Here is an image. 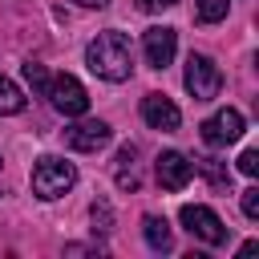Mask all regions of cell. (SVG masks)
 Listing matches in <instances>:
<instances>
[{
  "mask_svg": "<svg viewBox=\"0 0 259 259\" xmlns=\"http://www.w3.org/2000/svg\"><path fill=\"white\" fill-rule=\"evenodd\" d=\"M85 65L97 77H105V81H125L130 69H134V53H130L125 32H113V28L109 32H97L89 40V49H85Z\"/></svg>",
  "mask_w": 259,
  "mask_h": 259,
  "instance_id": "cell-1",
  "label": "cell"
},
{
  "mask_svg": "<svg viewBox=\"0 0 259 259\" xmlns=\"http://www.w3.org/2000/svg\"><path fill=\"white\" fill-rule=\"evenodd\" d=\"M73 182H77V170H73V162L57 158V154H45V158H36V166H32V194H36V198L53 202V198L69 194V190H73Z\"/></svg>",
  "mask_w": 259,
  "mask_h": 259,
  "instance_id": "cell-2",
  "label": "cell"
},
{
  "mask_svg": "<svg viewBox=\"0 0 259 259\" xmlns=\"http://www.w3.org/2000/svg\"><path fill=\"white\" fill-rule=\"evenodd\" d=\"M182 85H186V93H190L194 101H210V97H219V89H223V73H219V65H214L206 53H190V57H186V77H182Z\"/></svg>",
  "mask_w": 259,
  "mask_h": 259,
  "instance_id": "cell-3",
  "label": "cell"
},
{
  "mask_svg": "<svg viewBox=\"0 0 259 259\" xmlns=\"http://www.w3.org/2000/svg\"><path fill=\"white\" fill-rule=\"evenodd\" d=\"M178 223H182L194 239H202V243H210V247H223V243H227L223 219H219L210 206H202V202H186V206L178 210Z\"/></svg>",
  "mask_w": 259,
  "mask_h": 259,
  "instance_id": "cell-4",
  "label": "cell"
},
{
  "mask_svg": "<svg viewBox=\"0 0 259 259\" xmlns=\"http://www.w3.org/2000/svg\"><path fill=\"white\" fill-rule=\"evenodd\" d=\"M45 97H49V101H53V109H57V113H65V117H81V113L89 109V93H85V85H81L77 77H69V73L49 77Z\"/></svg>",
  "mask_w": 259,
  "mask_h": 259,
  "instance_id": "cell-5",
  "label": "cell"
},
{
  "mask_svg": "<svg viewBox=\"0 0 259 259\" xmlns=\"http://www.w3.org/2000/svg\"><path fill=\"white\" fill-rule=\"evenodd\" d=\"M239 138H243V113H239V109H219L214 117L202 121V142H206L210 150H227V146H235Z\"/></svg>",
  "mask_w": 259,
  "mask_h": 259,
  "instance_id": "cell-6",
  "label": "cell"
},
{
  "mask_svg": "<svg viewBox=\"0 0 259 259\" xmlns=\"http://www.w3.org/2000/svg\"><path fill=\"white\" fill-rule=\"evenodd\" d=\"M142 49H146V65L150 69H166L178 53V32L166 28V24H154L142 32Z\"/></svg>",
  "mask_w": 259,
  "mask_h": 259,
  "instance_id": "cell-7",
  "label": "cell"
},
{
  "mask_svg": "<svg viewBox=\"0 0 259 259\" xmlns=\"http://www.w3.org/2000/svg\"><path fill=\"white\" fill-rule=\"evenodd\" d=\"M142 117H146L150 130H162V134H174L178 121H182L178 105H174L166 93H146V97H142Z\"/></svg>",
  "mask_w": 259,
  "mask_h": 259,
  "instance_id": "cell-8",
  "label": "cell"
},
{
  "mask_svg": "<svg viewBox=\"0 0 259 259\" xmlns=\"http://www.w3.org/2000/svg\"><path fill=\"white\" fill-rule=\"evenodd\" d=\"M154 170H158L162 190H182L190 182V174H194V162L186 154H178V150H162L158 162H154Z\"/></svg>",
  "mask_w": 259,
  "mask_h": 259,
  "instance_id": "cell-9",
  "label": "cell"
},
{
  "mask_svg": "<svg viewBox=\"0 0 259 259\" xmlns=\"http://www.w3.org/2000/svg\"><path fill=\"white\" fill-rule=\"evenodd\" d=\"M109 125L105 121H77V125H69L65 130V142L73 146V150H81V154H97L105 142H109Z\"/></svg>",
  "mask_w": 259,
  "mask_h": 259,
  "instance_id": "cell-10",
  "label": "cell"
},
{
  "mask_svg": "<svg viewBox=\"0 0 259 259\" xmlns=\"http://www.w3.org/2000/svg\"><path fill=\"white\" fill-rule=\"evenodd\" d=\"M142 235H146V243H150L154 251H170V247H174L170 223H166L162 214H146V219H142Z\"/></svg>",
  "mask_w": 259,
  "mask_h": 259,
  "instance_id": "cell-11",
  "label": "cell"
},
{
  "mask_svg": "<svg viewBox=\"0 0 259 259\" xmlns=\"http://www.w3.org/2000/svg\"><path fill=\"white\" fill-rule=\"evenodd\" d=\"M117 186L121 190H138V146H121L117 150Z\"/></svg>",
  "mask_w": 259,
  "mask_h": 259,
  "instance_id": "cell-12",
  "label": "cell"
},
{
  "mask_svg": "<svg viewBox=\"0 0 259 259\" xmlns=\"http://www.w3.org/2000/svg\"><path fill=\"white\" fill-rule=\"evenodd\" d=\"M20 109H24V93H20V85L8 81V77L0 73V113H20Z\"/></svg>",
  "mask_w": 259,
  "mask_h": 259,
  "instance_id": "cell-13",
  "label": "cell"
},
{
  "mask_svg": "<svg viewBox=\"0 0 259 259\" xmlns=\"http://www.w3.org/2000/svg\"><path fill=\"white\" fill-rule=\"evenodd\" d=\"M227 8H231V0H194V16L202 24H219L227 16Z\"/></svg>",
  "mask_w": 259,
  "mask_h": 259,
  "instance_id": "cell-14",
  "label": "cell"
},
{
  "mask_svg": "<svg viewBox=\"0 0 259 259\" xmlns=\"http://www.w3.org/2000/svg\"><path fill=\"white\" fill-rule=\"evenodd\" d=\"M198 170L210 178V186H214V190H227V186H231V170H227L219 158H202V162H198Z\"/></svg>",
  "mask_w": 259,
  "mask_h": 259,
  "instance_id": "cell-15",
  "label": "cell"
},
{
  "mask_svg": "<svg viewBox=\"0 0 259 259\" xmlns=\"http://www.w3.org/2000/svg\"><path fill=\"white\" fill-rule=\"evenodd\" d=\"M89 214H93V235H109V231H113V210H109L105 198H93Z\"/></svg>",
  "mask_w": 259,
  "mask_h": 259,
  "instance_id": "cell-16",
  "label": "cell"
},
{
  "mask_svg": "<svg viewBox=\"0 0 259 259\" xmlns=\"http://www.w3.org/2000/svg\"><path fill=\"white\" fill-rule=\"evenodd\" d=\"M24 81L36 89V93H45L49 89V73H45V65H36V61H28L24 65Z\"/></svg>",
  "mask_w": 259,
  "mask_h": 259,
  "instance_id": "cell-17",
  "label": "cell"
},
{
  "mask_svg": "<svg viewBox=\"0 0 259 259\" xmlns=\"http://www.w3.org/2000/svg\"><path fill=\"white\" fill-rule=\"evenodd\" d=\"M243 214H247L251 223L259 219V186H247V190H243Z\"/></svg>",
  "mask_w": 259,
  "mask_h": 259,
  "instance_id": "cell-18",
  "label": "cell"
},
{
  "mask_svg": "<svg viewBox=\"0 0 259 259\" xmlns=\"http://www.w3.org/2000/svg\"><path fill=\"white\" fill-rule=\"evenodd\" d=\"M239 170H243L247 178H255V174H259V150H243V154H239Z\"/></svg>",
  "mask_w": 259,
  "mask_h": 259,
  "instance_id": "cell-19",
  "label": "cell"
},
{
  "mask_svg": "<svg viewBox=\"0 0 259 259\" xmlns=\"http://www.w3.org/2000/svg\"><path fill=\"white\" fill-rule=\"evenodd\" d=\"M178 0H138V8L142 12H162V8H174Z\"/></svg>",
  "mask_w": 259,
  "mask_h": 259,
  "instance_id": "cell-20",
  "label": "cell"
},
{
  "mask_svg": "<svg viewBox=\"0 0 259 259\" xmlns=\"http://www.w3.org/2000/svg\"><path fill=\"white\" fill-rule=\"evenodd\" d=\"M77 4H81V8H105L109 0H77Z\"/></svg>",
  "mask_w": 259,
  "mask_h": 259,
  "instance_id": "cell-21",
  "label": "cell"
}]
</instances>
